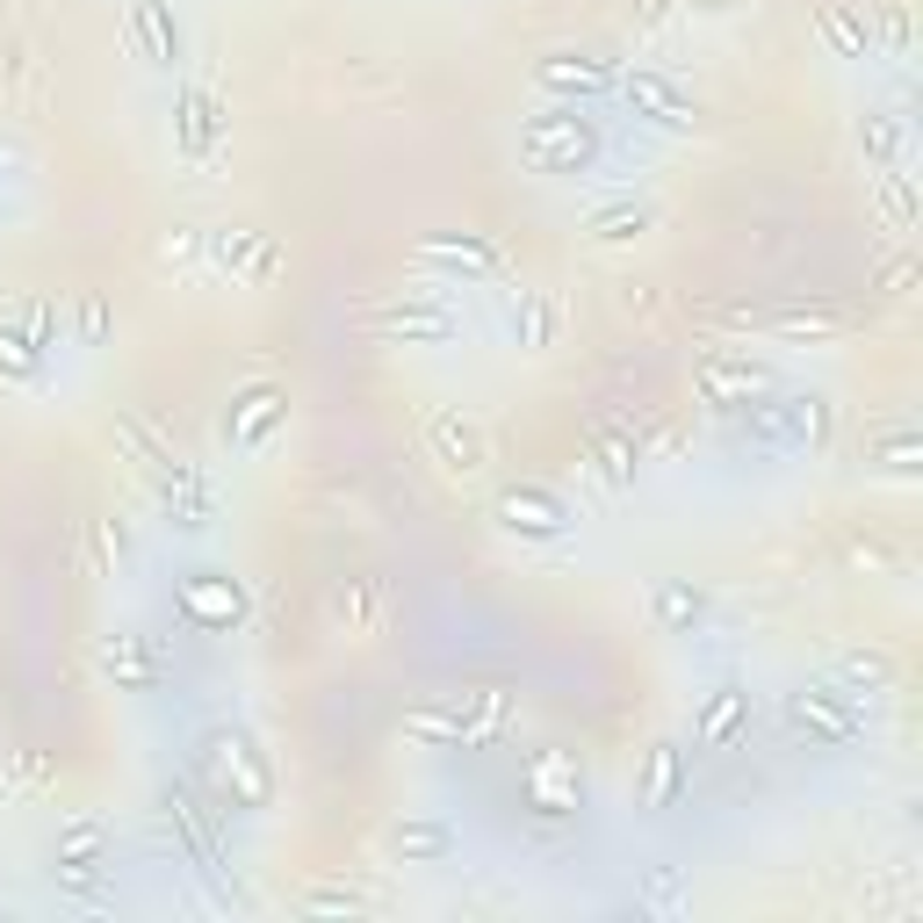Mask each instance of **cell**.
Wrapping results in <instances>:
<instances>
[{
	"mask_svg": "<svg viewBox=\"0 0 923 923\" xmlns=\"http://www.w3.org/2000/svg\"><path fill=\"white\" fill-rule=\"evenodd\" d=\"M520 152L534 159L541 174H577L585 159H592V123L577 116V108H556V116H534L520 130Z\"/></svg>",
	"mask_w": 923,
	"mask_h": 923,
	"instance_id": "1",
	"label": "cell"
},
{
	"mask_svg": "<svg viewBox=\"0 0 923 923\" xmlns=\"http://www.w3.org/2000/svg\"><path fill=\"white\" fill-rule=\"evenodd\" d=\"M181 613L203 621V627H231L245 613V592L231 577H188V585H181Z\"/></svg>",
	"mask_w": 923,
	"mask_h": 923,
	"instance_id": "2",
	"label": "cell"
},
{
	"mask_svg": "<svg viewBox=\"0 0 923 923\" xmlns=\"http://www.w3.org/2000/svg\"><path fill=\"white\" fill-rule=\"evenodd\" d=\"M700 383L715 390V397H729V390H758V368H743V361H707V368H700Z\"/></svg>",
	"mask_w": 923,
	"mask_h": 923,
	"instance_id": "3",
	"label": "cell"
},
{
	"mask_svg": "<svg viewBox=\"0 0 923 923\" xmlns=\"http://www.w3.org/2000/svg\"><path fill=\"white\" fill-rule=\"evenodd\" d=\"M440 448L454 454L448 470H476V454H484V440H476L470 426H454V418H440Z\"/></svg>",
	"mask_w": 923,
	"mask_h": 923,
	"instance_id": "4",
	"label": "cell"
},
{
	"mask_svg": "<svg viewBox=\"0 0 923 923\" xmlns=\"http://www.w3.org/2000/svg\"><path fill=\"white\" fill-rule=\"evenodd\" d=\"M102 664H108V671H123V679H152V671H159L152 649H138V643H108Z\"/></svg>",
	"mask_w": 923,
	"mask_h": 923,
	"instance_id": "5",
	"label": "cell"
},
{
	"mask_svg": "<svg viewBox=\"0 0 923 923\" xmlns=\"http://www.w3.org/2000/svg\"><path fill=\"white\" fill-rule=\"evenodd\" d=\"M88 844H102V830H94V822H80V830H72V852H88ZM72 880V888H94V866H58Z\"/></svg>",
	"mask_w": 923,
	"mask_h": 923,
	"instance_id": "6",
	"label": "cell"
},
{
	"mask_svg": "<svg viewBox=\"0 0 923 923\" xmlns=\"http://www.w3.org/2000/svg\"><path fill=\"white\" fill-rule=\"evenodd\" d=\"M627 231H643V209H607L599 217V239H627Z\"/></svg>",
	"mask_w": 923,
	"mask_h": 923,
	"instance_id": "7",
	"label": "cell"
},
{
	"mask_svg": "<svg viewBox=\"0 0 923 923\" xmlns=\"http://www.w3.org/2000/svg\"><path fill=\"white\" fill-rule=\"evenodd\" d=\"M664 613H671V621H685V613H693V621H700V599H685V592H664Z\"/></svg>",
	"mask_w": 923,
	"mask_h": 923,
	"instance_id": "8",
	"label": "cell"
}]
</instances>
